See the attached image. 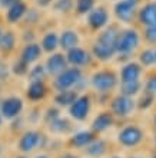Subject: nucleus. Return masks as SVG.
Listing matches in <instances>:
<instances>
[{"mask_svg":"<svg viewBox=\"0 0 156 158\" xmlns=\"http://www.w3.org/2000/svg\"><path fill=\"white\" fill-rule=\"evenodd\" d=\"M0 36H2V33H0Z\"/></svg>","mask_w":156,"mask_h":158,"instance_id":"44","label":"nucleus"},{"mask_svg":"<svg viewBox=\"0 0 156 158\" xmlns=\"http://www.w3.org/2000/svg\"><path fill=\"white\" fill-rule=\"evenodd\" d=\"M0 152H2V150H0Z\"/></svg>","mask_w":156,"mask_h":158,"instance_id":"43","label":"nucleus"},{"mask_svg":"<svg viewBox=\"0 0 156 158\" xmlns=\"http://www.w3.org/2000/svg\"><path fill=\"white\" fill-rule=\"evenodd\" d=\"M116 81H118L116 75L113 72H109V71L98 72L92 78L93 86L100 92H107V91H110V89H113L116 85Z\"/></svg>","mask_w":156,"mask_h":158,"instance_id":"3","label":"nucleus"},{"mask_svg":"<svg viewBox=\"0 0 156 158\" xmlns=\"http://www.w3.org/2000/svg\"><path fill=\"white\" fill-rule=\"evenodd\" d=\"M140 66L138 63H127L122 71V82H136L140 76Z\"/></svg>","mask_w":156,"mask_h":158,"instance_id":"14","label":"nucleus"},{"mask_svg":"<svg viewBox=\"0 0 156 158\" xmlns=\"http://www.w3.org/2000/svg\"><path fill=\"white\" fill-rule=\"evenodd\" d=\"M14 46V35L12 32H6L0 36V48L3 50H10Z\"/></svg>","mask_w":156,"mask_h":158,"instance_id":"26","label":"nucleus"},{"mask_svg":"<svg viewBox=\"0 0 156 158\" xmlns=\"http://www.w3.org/2000/svg\"><path fill=\"white\" fill-rule=\"evenodd\" d=\"M14 72H16L17 75H23L27 72V63L25 60H20V62L14 63Z\"/></svg>","mask_w":156,"mask_h":158,"instance_id":"32","label":"nucleus"},{"mask_svg":"<svg viewBox=\"0 0 156 158\" xmlns=\"http://www.w3.org/2000/svg\"><path fill=\"white\" fill-rule=\"evenodd\" d=\"M22 108H23V102L19 98H7V99L3 101V104L0 106V111L3 114L4 118H14L20 114Z\"/></svg>","mask_w":156,"mask_h":158,"instance_id":"8","label":"nucleus"},{"mask_svg":"<svg viewBox=\"0 0 156 158\" xmlns=\"http://www.w3.org/2000/svg\"><path fill=\"white\" fill-rule=\"evenodd\" d=\"M107 19H109V15L106 10L103 7H98L89 15V25L93 29H100L107 23Z\"/></svg>","mask_w":156,"mask_h":158,"instance_id":"11","label":"nucleus"},{"mask_svg":"<svg viewBox=\"0 0 156 158\" xmlns=\"http://www.w3.org/2000/svg\"><path fill=\"white\" fill-rule=\"evenodd\" d=\"M50 0H39V4H42V6H46V4H49Z\"/></svg>","mask_w":156,"mask_h":158,"instance_id":"36","label":"nucleus"},{"mask_svg":"<svg viewBox=\"0 0 156 158\" xmlns=\"http://www.w3.org/2000/svg\"><path fill=\"white\" fill-rule=\"evenodd\" d=\"M46 94V88L45 85L40 82V81H36V82H32V85L29 86L27 89V96L30 99L33 101H37V99H42Z\"/></svg>","mask_w":156,"mask_h":158,"instance_id":"20","label":"nucleus"},{"mask_svg":"<svg viewBox=\"0 0 156 158\" xmlns=\"http://www.w3.org/2000/svg\"><path fill=\"white\" fill-rule=\"evenodd\" d=\"M42 45H43V49L46 50V52H53L56 48H58L59 45V38L56 33H47L43 38V42H42Z\"/></svg>","mask_w":156,"mask_h":158,"instance_id":"24","label":"nucleus"},{"mask_svg":"<svg viewBox=\"0 0 156 158\" xmlns=\"http://www.w3.org/2000/svg\"><path fill=\"white\" fill-rule=\"evenodd\" d=\"M93 7V0H78V12L87 13Z\"/></svg>","mask_w":156,"mask_h":158,"instance_id":"29","label":"nucleus"},{"mask_svg":"<svg viewBox=\"0 0 156 158\" xmlns=\"http://www.w3.org/2000/svg\"><path fill=\"white\" fill-rule=\"evenodd\" d=\"M146 38L149 42H156V26H150L148 30H146Z\"/></svg>","mask_w":156,"mask_h":158,"instance_id":"33","label":"nucleus"},{"mask_svg":"<svg viewBox=\"0 0 156 158\" xmlns=\"http://www.w3.org/2000/svg\"><path fill=\"white\" fill-rule=\"evenodd\" d=\"M133 158H139V157H133Z\"/></svg>","mask_w":156,"mask_h":158,"instance_id":"40","label":"nucleus"},{"mask_svg":"<svg viewBox=\"0 0 156 158\" xmlns=\"http://www.w3.org/2000/svg\"><path fill=\"white\" fill-rule=\"evenodd\" d=\"M40 53H42L40 48L37 45H34V43H30V45H27L25 48V50H23V53H22V60H25V62L29 65V63L37 60L39 56H40Z\"/></svg>","mask_w":156,"mask_h":158,"instance_id":"16","label":"nucleus"},{"mask_svg":"<svg viewBox=\"0 0 156 158\" xmlns=\"http://www.w3.org/2000/svg\"><path fill=\"white\" fill-rule=\"evenodd\" d=\"M118 36H119V32H118V29H116V27H110V29H107L106 32H103V33L100 35L99 43L115 48L116 40H118Z\"/></svg>","mask_w":156,"mask_h":158,"instance_id":"22","label":"nucleus"},{"mask_svg":"<svg viewBox=\"0 0 156 158\" xmlns=\"http://www.w3.org/2000/svg\"><path fill=\"white\" fill-rule=\"evenodd\" d=\"M112 158H119V157H112Z\"/></svg>","mask_w":156,"mask_h":158,"instance_id":"39","label":"nucleus"},{"mask_svg":"<svg viewBox=\"0 0 156 158\" xmlns=\"http://www.w3.org/2000/svg\"><path fill=\"white\" fill-rule=\"evenodd\" d=\"M0 124H2V119H0Z\"/></svg>","mask_w":156,"mask_h":158,"instance_id":"42","label":"nucleus"},{"mask_svg":"<svg viewBox=\"0 0 156 158\" xmlns=\"http://www.w3.org/2000/svg\"><path fill=\"white\" fill-rule=\"evenodd\" d=\"M36 158H47L46 155H39V157H36Z\"/></svg>","mask_w":156,"mask_h":158,"instance_id":"38","label":"nucleus"},{"mask_svg":"<svg viewBox=\"0 0 156 158\" xmlns=\"http://www.w3.org/2000/svg\"><path fill=\"white\" fill-rule=\"evenodd\" d=\"M90 111V99L89 96H78L74 102L70 105V115L78 121L86 119Z\"/></svg>","mask_w":156,"mask_h":158,"instance_id":"4","label":"nucleus"},{"mask_svg":"<svg viewBox=\"0 0 156 158\" xmlns=\"http://www.w3.org/2000/svg\"><path fill=\"white\" fill-rule=\"evenodd\" d=\"M138 45H139L138 33L135 30H126L123 33H119L115 49L116 52H120V53H129V52H133L138 48Z\"/></svg>","mask_w":156,"mask_h":158,"instance_id":"1","label":"nucleus"},{"mask_svg":"<svg viewBox=\"0 0 156 158\" xmlns=\"http://www.w3.org/2000/svg\"><path fill=\"white\" fill-rule=\"evenodd\" d=\"M106 150V144L103 141H93L87 145V154L90 157H100Z\"/></svg>","mask_w":156,"mask_h":158,"instance_id":"25","label":"nucleus"},{"mask_svg":"<svg viewBox=\"0 0 156 158\" xmlns=\"http://www.w3.org/2000/svg\"><path fill=\"white\" fill-rule=\"evenodd\" d=\"M116 49L112 48V46H106V45H102V43H96L93 48V53L94 56L100 60H107L110 59L113 55H115Z\"/></svg>","mask_w":156,"mask_h":158,"instance_id":"17","label":"nucleus"},{"mask_svg":"<svg viewBox=\"0 0 156 158\" xmlns=\"http://www.w3.org/2000/svg\"><path fill=\"white\" fill-rule=\"evenodd\" d=\"M82 79V72L79 71L78 68H72V69H65V71L59 75V78L54 82V86L58 88L59 91H66L72 88L73 85L79 82Z\"/></svg>","mask_w":156,"mask_h":158,"instance_id":"2","label":"nucleus"},{"mask_svg":"<svg viewBox=\"0 0 156 158\" xmlns=\"http://www.w3.org/2000/svg\"><path fill=\"white\" fill-rule=\"evenodd\" d=\"M20 0H2V6H13V4H16V3H19Z\"/></svg>","mask_w":156,"mask_h":158,"instance_id":"35","label":"nucleus"},{"mask_svg":"<svg viewBox=\"0 0 156 158\" xmlns=\"http://www.w3.org/2000/svg\"><path fill=\"white\" fill-rule=\"evenodd\" d=\"M139 2L140 0H122L119 3H116V6H115L116 16L119 17L122 22H125V23H129L133 19L135 9Z\"/></svg>","mask_w":156,"mask_h":158,"instance_id":"5","label":"nucleus"},{"mask_svg":"<svg viewBox=\"0 0 156 158\" xmlns=\"http://www.w3.org/2000/svg\"><path fill=\"white\" fill-rule=\"evenodd\" d=\"M19 158H25V157H19Z\"/></svg>","mask_w":156,"mask_h":158,"instance_id":"41","label":"nucleus"},{"mask_svg":"<svg viewBox=\"0 0 156 158\" xmlns=\"http://www.w3.org/2000/svg\"><path fill=\"white\" fill-rule=\"evenodd\" d=\"M140 22L146 26H156V2H150L146 6H143V9L139 13Z\"/></svg>","mask_w":156,"mask_h":158,"instance_id":"10","label":"nucleus"},{"mask_svg":"<svg viewBox=\"0 0 156 158\" xmlns=\"http://www.w3.org/2000/svg\"><path fill=\"white\" fill-rule=\"evenodd\" d=\"M93 134L89 132V131H83V132L76 134L73 138H72V144L74 147H79V148H83V147H87L90 142H93Z\"/></svg>","mask_w":156,"mask_h":158,"instance_id":"21","label":"nucleus"},{"mask_svg":"<svg viewBox=\"0 0 156 158\" xmlns=\"http://www.w3.org/2000/svg\"><path fill=\"white\" fill-rule=\"evenodd\" d=\"M139 89H140L139 81H136V82H123L122 83V92H123V95H126V96L136 95Z\"/></svg>","mask_w":156,"mask_h":158,"instance_id":"27","label":"nucleus"},{"mask_svg":"<svg viewBox=\"0 0 156 158\" xmlns=\"http://www.w3.org/2000/svg\"><path fill=\"white\" fill-rule=\"evenodd\" d=\"M133 108H135L133 101H132L130 96H126V95L118 96L112 102V111L118 117H127L133 111Z\"/></svg>","mask_w":156,"mask_h":158,"instance_id":"7","label":"nucleus"},{"mask_svg":"<svg viewBox=\"0 0 156 158\" xmlns=\"http://www.w3.org/2000/svg\"><path fill=\"white\" fill-rule=\"evenodd\" d=\"M26 13V6L22 2H19V3L13 4V6H10L9 7V12H7V20L10 22V23H16L17 20H20L22 16Z\"/></svg>","mask_w":156,"mask_h":158,"instance_id":"19","label":"nucleus"},{"mask_svg":"<svg viewBox=\"0 0 156 158\" xmlns=\"http://www.w3.org/2000/svg\"><path fill=\"white\" fill-rule=\"evenodd\" d=\"M155 158H156V157H155Z\"/></svg>","mask_w":156,"mask_h":158,"instance_id":"45","label":"nucleus"},{"mask_svg":"<svg viewBox=\"0 0 156 158\" xmlns=\"http://www.w3.org/2000/svg\"><path fill=\"white\" fill-rule=\"evenodd\" d=\"M72 6H73L72 0H58L56 10H59V12H69L72 9Z\"/></svg>","mask_w":156,"mask_h":158,"instance_id":"30","label":"nucleus"},{"mask_svg":"<svg viewBox=\"0 0 156 158\" xmlns=\"http://www.w3.org/2000/svg\"><path fill=\"white\" fill-rule=\"evenodd\" d=\"M39 141H40V135L37 132H34V131H29V132H26L25 135L22 137L19 147H20L22 151L29 152V151H32L33 148L39 144Z\"/></svg>","mask_w":156,"mask_h":158,"instance_id":"13","label":"nucleus"},{"mask_svg":"<svg viewBox=\"0 0 156 158\" xmlns=\"http://www.w3.org/2000/svg\"><path fill=\"white\" fill-rule=\"evenodd\" d=\"M66 65H67V60H66L65 56L60 53H56V55H53V56H50V58L47 59V63H46L47 71H49L50 73H62L66 69Z\"/></svg>","mask_w":156,"mask_h":158,"instance_id":"12","label":"nucleus"},{"mask_svg":"<svg viewBox=\"0 0 156 158\" xmlns=\"http://www.w3.org/2000/svg\"><path fill=\"white\" fill-rule=\"evenodd\" d=\"M148 91L149 92H156V78L150 79L148 83Z\"/></svg>","mask_w":156,"mask_h":158,"instance_id":"34","label":"nucleus"},{"mask_svg":"<svg viewBox=\"0 0 156 158\" xmlns=\"http://www.w3.org/2000/svg\"><path fill=\"white\" fill-rule=\"evenodd\" d=\"M140 60L143 65H152V63L156 62V50L148 49L145 50L143 53L140 55Z\"/></svg>","mask_w":156,"mask_h":158,"instance_id":"28","label":"nucleus"},{"mask_svg":"<svg viewBox=\"0 0 156 158\" xmlns=\"http://www.w3.org/2000/svg\"><path fill=\"white\" fill-rule=\"evenodd\" d=\"M62 158H76L74 155H70V154H66V155H63Z\"/></svg>","mask_w":156,"mask_h":158,"instance_id":"37","label":"nucleus"},{"mask_svg":"<svg viewBox=\"0 0 156 158\" xmlns=\"http://www.w3.org/2000/svg\"><path fill=\"white\" fill-rule=\"evenodd\" d=\"M143 139V132L138 127H126L119 134V142L125 147H135Z\"/></svg>","mask_w":156,"mask_h":158,"instance_id":"6","label":"nucleus"},{"mask_svg":"<svg viewBox=\"0 0 156 158\" xmlns=\"http://www.w3.org/2000/svg\"><path fill=\"white\" fill-rule=\"evenodd\" d=\"M78 42H79V38H78V33L73 32V30H66L63 32L62 38H60V46L63 49H72V48H76L78 46Z\"/></svg>","mask_w":156,"mask_h":158,"instance_id":"18","label":"nucleus"},{"mask_svg":"<svg viewBox=\"0 0 156 158\" xmlns=\"http://www.w3.org/2000/svg\"><path fill=\"white\" fill-rule=\"evenodd\" d=\"M112 124H113V118H112V114H109V112H102V114H99L98 117L94 118L92 128H93L94 131H98V132H103V131H106L109 127H112Z\"/></svg>","mask_w":156,"mask_h":158,"instance_id":"15","label":"nucleus"},{"mask_svg":"<svg viewBox=\"0 0 156 158\" xmlns=\"http://www.w3.org/2000/svg\"><path fill=\"white\" fill-rule=\"evenodd\" d=\"M43 75H45V69H43V66H36V68H33L32 72H30V78H32L33 82H36V81H40V79L43 78Z\"/></svg>","mask_w":156,"mask_h":158,"instance_id":"31","label":"nucleus"},{"mask_svg":"<svg viewBox=\"0 0 156 158\" xmlns=\"http://www.w3.org/2000/svg\"><path fill=\"white\" fill-rule=\"evenodd\" d=\"M78 98V94L74 91H60L58 96H56V102L59 105H72L74 102V99Z\"/></svg>","mask_w":156,"mask_h":158,"instance_id":"23","label":"nucleus"},{"mask_svg":"<svg viewBox=\"0 0 156 158\" xmlns=\"http://www.w3.org/2000/svg\"><path fill=\"white\" fill-rule=\"evenodd\" d=\"M67 62H70L74 66H85L90 62V55L87 53L85 49H80V48H72L69 49V53H67Z\"/></svg>","mask_w":156,"mask_h":158,"instance_id":"9","label":"nucleus"}]
</instances>
